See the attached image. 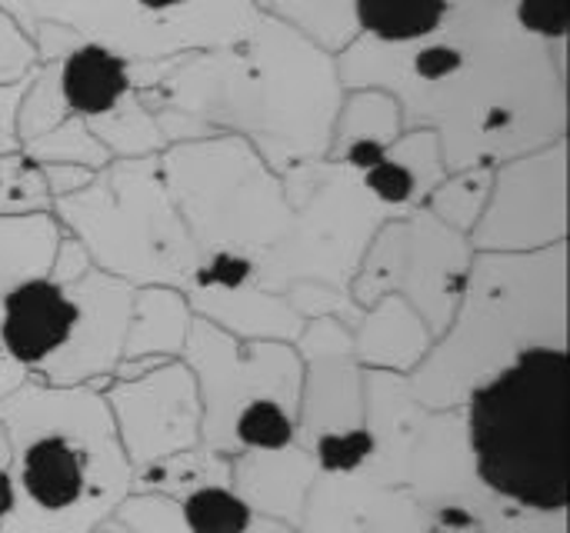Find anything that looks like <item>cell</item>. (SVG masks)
<instances>
[{
	"instance_id": "cell-6",
	"label": "cell",
	"mask_w": 570,
	"mask_h": 533,
	"mask_svg": "<svg viewBox=\"0 0 570 533\" xmlns=\"http://www.w3.org/2000/svg\"><path fill=\"white\" fill-rule=\"evenodd\" d=\"M200 394V431L217 451L227 447L230 421L254 401L274 397L301 407L304 361L284 340H237L227 330L194 317L184 357Z\"/></svg>"
},
{
	"instance_id": "cell-3",
	"label": "cell",
	"mask_w": 570,
	"mask_h": 533,
	"mask_svg": "<svg viewBox=\"0 0 570 533\" xmlns=\"http://www.w3.org/2000/svg\"><path fill=\"white\" fill-rule=\"evenodd\" d=\"M134 310V287L94 267L63 234L47 277L27 280L0 307V354L27 381L94 387L114 377Z\"/></svg>"
},
{
	"instance_id": "cell-26",
	"label": "cell",
	"mask_w": 570,
	"mask_h": 533,
	"mask_svg": "<svg viewBox=\"0 0 570 533\" xmlns=\"http://www.w3.org/2000/svg\"><path fill=\"white\" fill-rule=\"evenodd\" d=\"M30 77L17 80V83H3L0 87V157L20 154V137H17V110H20V97L27 90Z\"/></svg>"
},
{
	"instance_id": "cell-14",
	"label": "cell",
	"mask_w": 570,
	"mask_h": 533,
	"mask_svg": "<svg viewBox=\"0 0 570 533\" xmlns=\"http://www.w3.org/2000/svg\"><path fill=\"white\" fill-rule=\"evenodd\" d=\"M451 0H354L357 23L384 43H421L444 27Z\"/></svg>"
},
{
	"instance_id": "cell-21",
	"label": "cell",
	"mask_w": 570,
	"mask_h": 533,
	"mask_svg": "<svg viewBox=\"0 0 570 533\" xmlns=\"http://www.w3.org/2000/svg\"><path fill=\"white\" fill-rule=\"evenodd\" d=\"M364 190L381 204V207H407L421 194V177L411 164L397 160L394 154H384L381 164L361 174Z\"/></svg>"
},
{
	"instance_id": "cell-28",
	"label": "cell",
	"mask_w": 570,
	"mask_h": 533,
	"mask_svg": "<svg viewBox=\"0 0 570 533\" xmlns=\"http://www.w3.org/2000/svg\"><path fill=\"white\" fill-rule=\"evenodd\" d=\"M0 464H10V447H7V434L0 427Z\"/></svg>"
},
{
	"instance_id": "cell-23",
	"label": "cell",
	"mask_w": 570,
	"mask_h": 533,
	"mask_svg": "<svg viewBox=\"0 0 570 533\" xmlns=\"http://www.w3.org/2000/svg\"><path fill=\"white\" fill-rule=\"evenodd\" d=\"M518 20L531 33L561 37L568 33V0H521Z\"/></svg>"
},
{
	"instance_id": "cell-27",
	"label": "cell",
	"mask_w": 570,
	"mask_h": 533,
	"mask_svg": "<svg viewBox=\"0 0 570 533\" xmlns=\"http://www.w3.org/2000/svg\"><path fill=\"white\" fill-rule=\"evenodd\" d=\"M23 381H27V374L0 354V401H3L7 394H13Z\"/></svg>"
},
{
	"instance_id": "cell-20",
	"label": "cell",
	"mask_w": 570,
	"mask_h": 533,
	"mask_svg": "<svg viewBox=\"0 0 570 533\" xmlns=\"http://www.w3.org/2000/svg\"><path fill=\"white\" fill-rule=\"evenodd\" d=\"M284 297H287V304H291L304 320L334 317V320H341L347 330H354L357 320L364 317V310L351 300L347 290H337V287L317 284V280H301V284H294Z\"/></svg>"
},
{
	"instance_id": "cell-17",
	"label": "cell",
	"mask_w": 570,
	"mask_h": 533,
	"mask_svg": "<svg viewBox=\"0 0 570 533\" xmlns=\"http://www.w3.org/2000/svg\"><path fill=\"white\" fill-rule=\"evenodd\" d=\"M20 154L27 160H33V164H77V167H87V170H97V167H104L110 160L107 147L77 117H67L53 130L27 140L20 147Z\"/></svg>"
},
{
	"instance_id": "cell-12",
	"label": "cell",
	"mask_w": 570,
	"mask_h": 533,
	"mask_svg": "<svg viewBox=\"0 0 570 533\" xmlns=\"http://www.w3.org/2000/svg\"><path fill=\"white\" fill-rule=\"evenodd\" d=\"M190 307L177 287H134V310L124 337L120 364L180 361L190 334Z\"/></svg>"
},
{
	"instance_id": "cell-5",
	"label": "cell",
	"mask_w": 570,
	"mask_h": 533,
	"mask_svg": "<svg viewBox=\"0 0 570 533\" xmlns=\"http://www.w3.org/2000/svg\"><path fill=\"white\" fill-rule=\"evenodd\" d=\"M53 220L67 227L94 267L130 284V287H177L184 290L200 264V250L174 214L157 170H147L137 187V204H110L107 194L90 180L83 190L57 197Z\"/></svg>"
},
{
	"instance_id": "cell-16",
	"label": "cell",
	"mask_w": 570,
	"mask_h": 533,
	"mask_svg": "<svg viewBox=\"0 0 570 533\" xmlns=\"http://www.w3.org/2000/svg\"><path fill=\"white\" fill-rule=\"evenodd\" d=\"M180 517L190 533H247L254 527V507L227 484L187 491Z\"/></svg>"
},
{
	"instance_id": "cell-7",
	"label": "cell",
	"mask_w": 570,
	"mask_h": 533,
	"mask_svg": "<svg viewBox=\"0 0 570 533\" xmlns=\"http://www.w3.org/2000/svg\"><path fill=\"white\" fill-rule=\"evenodd\" d=\"M401 230L404 237L391 230L374 247V254L351 277L347 294L361 310H367L384 294L404 297L438 340L451 327L468 287V247L461 237L434 220H417V234H411L407 227Z\"/></svg>"
},
{
	"instance_id": "cell-2",
	"label": "cell",
	"mask_w": 570,
	"mask_h": 533,
	"mask_svg": "<svg viewBox=\"0 0 570 533\" xmlns=\"http://www.w3.org/2000/svg\"><path fill=\"white\" fill-rule=\"evenodd\" d=\"M534 347L568 351V250L484 254L407 391L424 404L454 401V387L471 397Z\"/></svg>"
},
{
	"instance_id": "cell-19",
	"label": "cell",
	"mask_w": 570,
	"mask_h": 533,
	"mask_svg": "<svg viewBox=\"0 0 570 533\" xmlns=\"http://www.w3.org/2000/svg\"><path fill=\"white\" fill-rule=\"evenodd\" d=\"M374 457H377V441H374V431L367 427L321 434L314 441V464L331 477H351L364 471Z\"/></svg>"
},
{
	"instance_id": "cell-4",
	"label": "cell",
	"mask_w": 570,
	"mask_h": 533,
	"mask_svg": "<svg viewBox=\"0 0 570 533\" xmlns=\"http://www.w3.org/2000/svg\"><path fill=\"white\" fill-rule=\"evenodd\" d=\"M478 481L531 514L568 511V351L534 347L468 397Z\"/></svg>"
},
{
	"instance_id": "cell-1",
	"label": "cell",
	"mask_w": 570,
	"mask_h": 533,
	"mask_svg": "<svg viewBox=\"0 0 570 533\" xmlns=\"http://www.w3.org/2000/svg\"><path fill=\"white\" fill-rule=\"evenodd\" d=\"M17 511L0 533H94L130 491V461L94 387L23 381L0 401Z\"/></svg>"
},
{
	"instance_id": "cell-15",
	"label": "cell",
	"mask_w": 570,
	"mask_h": 533,
	"mask_svg": "<svg viewBox=\"0 0 570 533\" xmlns=\"http://www.w3.org/2000/svg\"><path fill=\"white\" fill-rule=\"evenodd\" d=\"M294 437H297V407L274 397L247 404L227 427V447L254 451V454L287 451Z\"/></svg>"
},
{
	"instance_id": "cell-13",
	"label": "cell",
	"mask_w": 570,
	"mask_h": 533,
	"mask_svg": "<svg viewBox=\"0 0 570 533\" xmlns=\"http://www.w3.org/2000/svg\"><path fill=\"white\" fill-rule=\"evenodd\" d=\"M60 237L63 227L50 210L0 217V307L17 287L50 274Z\"/></svg>"
},
{
	"instance_id": "cell-11",
	"label": "cell",
	"mask_w": 570,
	"mask_h": 533,
	"mask_svg": "<svg viewBox=\"0 0 570 533\" xmlns=\"http://www.w3.org/2000/svg\"><path fill=\"white\" fill-rule=\"evenodd\" d=\"M351 344H354V361L367 364L371 371L401 374V371H417L434 337L404 297L384 294L364 310V317L351 330Z\"/></svg>"
},
{
	"instance_id": "cell-18",
	"label": "cell",
	"mask_w": 570,
	"mask_h": 533,
	"mask_svg": "<svg viewBox=\"0 0 570 533\" xmlns=\"http://www.w3.org/2000/svg\"><path fill=\"white\" fill-rule=\"evenodd\" d=\"M50 190L40 164L23 154L0 157V217H23L50 210Z\"/></svg>"
},
{
	"instance_id": "cell-24",
	"label": "cell",
	"mask_w": 570,
	"mask_h": 533,
	"mask_svg": "<svg viewBox=\"0 0 570 533\" xmlns=\"http://www.w3.org/2000/svg\"><path fill=\"white\" fill-rule=\"evenodd\" d=\"M464 57L454 43H421L414 50V73L417 80H428V83H438V80H448L461 70Z\"/></svg>"
},
{
	"instance_id": "cell-22",
	"label": "cell",
	"mask_w": 570,
	"mask_h": 533,
	"mask_svg": "<svg viewBox=\"0 0 570 533\" xmlns=\"http://www.w3.org/2000/svg\"><path fill=\"white\" fill-rule=\"evenodd\" d=\"M37 70V50L30 37L0 10V87L17 83Z\"/></svg>"
},
{
	"instance_id": "cell-8",
	"label": "cell",
	"mask_w": 570,
	"mask_h": 533,
	"mask_svg": "<svg viewBox=\"0 0 570 533\" xmlns=\"http://www.w3.org/2000/svg\"><path fill=\"white\" fill-rule=\"evenodd\" d=\"M47 67L53 73L63 117H77L107 147V154L117 150L144 157L164 144L150 113L130 93L134 70L120 53L80 37L60 57L47 60Z\"/></svg>"
},
{
	"instance_id": "cell-25",
	"label": "cell",
	"mask_w": 570,
	"mask_h": 533,
	"mask_svg": "<svg viewBox=\"0 0 570 533\" xmlns=\"http://www.w3.org/2000/svg\"><path fill=\"white\" fill-rule=\"evenodd\" d=\"M120 517L140 533H174L180 524V507L160 504V501H137V504H127ZM180 533L190 531L180 527Z\"/></svg>"
},
{
	"instance_id": "cell-10",
	"label": "cell",
	"mask_w": 570,
	"mask_h": 533,
	"mask_svg": "<svg viewBox=\"0 0 570 533\" xmlns=\"http://www.w3.org/2000/svg\"><path fill=\"white\" fill-rule=\"evenodd\" d=\"M187 307L194 317L227 330L237 340H284V344H297L307 320L287 304L284 294H271L261 290L257 280L244 284V287H204V284H190L184 287Z\"/></svg>"
},
{
	"instance_id": "cell-9",
	"label": "cell",
	"mask_w": 570,
	"mask_h": 533,
	"mask_svg": "<svg viewBox=\"0 0 570 533\" xmlns=\"http://www.w3.org/2000/svg\"><path fill=\"white\" fill-rule=\"evenodd\" d=\"M104 401L130 467L177 457L200 434V394L184 361H164L137 377L114 381Z\"/></svg>"
}]
</instances>
